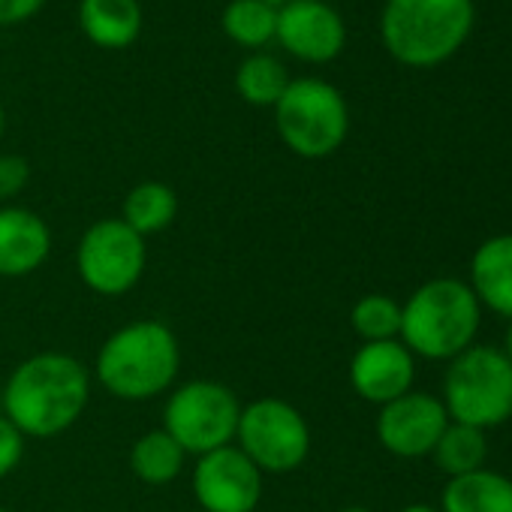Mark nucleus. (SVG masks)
I'll return each mask as SVG.
<instances>
[{"label":"nucleus","instance_id":"nucleus-31","mask_svg":"<svg viewBox=\"0 0 512 512\" xmlns=\"http://www.w3.org/2000/svg\"><path fill=\"white\" fill-rule=\"evenodd\" d=\"M266 4H272V7H284V4H290V0H266Z\"/></svg>","mask_w":512,"mask_h":512},{"label":"nucleus","instance_id":"nucleus-19","mask_svg":"<svg viewBox=\"0 0 512 512\" xmlns=\"http://www.w3.org/2000/svg\"><path fill=\"white\" fill-rule=\"evenodd\" d=\"M223 34L247 52H263L278 31V7L266 0H229L220 13Z\"/></svg>","mask_w":512,"mask_h":512},{"label":"nucleus","instance_id":"nucleus-23","mask_svg":"<svg viewBox=\"0 0 512 512\" xmlns=\"http://www.w3.org/2000/svg\"><path fill=\"white\" fill-rule=\"evenodd\" d=\"M353 332L362 338V344L374 341H398L401 335V305L383 293L362 296L350 311Z\"/></svg>","mask_w":512,"mask_h":512},{"label":"nucleus","instance_id":"nucleus-22","mask_svg":"<svg viewBox=\"0 0 512 512\" xmlns=\"http://www.w3.org/2000/svg\"><path fill=\"white\" fill-rule=\"evenodd\" d=\"M434 464L449 476H467L473 470L485 467L488 458V440L485 431L473 428V425H461V422H449L446 431L440 434L437 446H434Z\"/></svg>","mask_w":512,"mask_h":512},{"label":"nucleus","instance_id":"nucleus-30","mask_svg":"<svg viewBox=\"0 0 512 512\" xmlns=\"http://www.w3.org/2000/svg\"><path fill=\"white\" fill-rule=\"evenodd\" d=\"M341 512H371L368 506H344Z\"/></svg>","mask_w":512,"mask_h":512},{"label":"nucleus","instance_id":"nucleus-21","mask_svg":"<svg viewBox=\"0 0 512 512\" xmlns=\"http://www.w3.org/2000/svg\"><path fill=\"white\" fill-rule=\"evenodd\" d=\"M184 461L187 452L163 428L145 431L130 449V467L136 479H142L145 485H169L172 479L181 476Z\"/></svg>","mask_w":512,"mask_h":512},{"label":"nucleus","instance_id":"nucleus-17","mask_svg":"<svg viewBox=\"0 0 512 512\" xmlns=\"http://www.w3.org/2000/svg\"><path fill=\"white\" fill-rule=\"evenodd\" d=\"M440 512H512V479L494 470H473L449 479Z\"/></svg>","mask_w":512,"mask_h":512},{"label":"nucleus","instance_id":"nucleus-7","mask_svg":"<svg viewBox=\"0 0 512 512\" xmlns=\"http://www.w3.org/2000/svg\"><path fill=\"white\" fill-rule=\"evenodd\" d=\"M241 401L217 380H190L178 386L163 407V431L187 455H205L235 443Z\"/></svg>","mask_w":512,"mask_h":512},{"label":"nucleus","instance_id":"nucleus-32","mask_svg":"<svg viewBox=\"0 0 512 512\" xmlns=\"http://www.w3.org/2000/svg\"><path fill=\"white\" fill-rule=\"evenodd\" d=\"M0 512H10V509H4V506H0Z\"/></svg>","mask_w":512,"mask_h":512},{"label":"nucleus","instance_id":"nucleus-27","mask_svg":"<svg viewBox=\"0 0 512 512\" xmlns=\"http://www.w3.org/2000/svg\"><path fill=\"white\" fill-rule=\"evenodd\" d=\"M401 512H440V509H434V506H428V503H410V506H404Z\"/></svg>","mask_w":512,"mask_h":512},{"label":"nucleus","instance_id":"nucleus-8","mask_svg":"<svg viewBox=\"0 0 512 512\" xmlns=\"http://www.w3.org/2000/svg\"><path fill=\"white\" fill-rule=\"evenodd\" d=\"M235 446L263 473H293L311 455V428L284 398H256L241 407Z\"/></svg>","mask_w":512,"mask_h":512},{"label":"nucleus","instance_id":"nucleus-26","mask_svg":"<svg viewBox=\"0 0 512 512\" xmlns=\"http://www.w3.org/2000/svg\"><path fill=\"white\" fill-rule=\"evenodd\" d=\"M43 7H46V0H0V28L25 25V22H31Z\"/></svg>","mask_w":512,"mask_h":512},{"label":"nucleus","instance_id":"nucleus-28","mask_svg":"<svg viewBox=\"0 0 512 512\" xmlns=\"http://www.w3.org/2000/svg\"><path fill=\"white\" fill-rule=\"evenodd\" d=\"M503 356L512 362V320H509V329H506V350H503Z\"/></svg>","mask_w":512,"mask_h":512},{"label":"nucleus","instance_id":"nucleus-29","mask_svg":"<svg viewBox=\"0 0 512 512\" xmlns=\"http://www.w3.org/2000/svg\"><path fill=\"white\" fill-rule=\"evenodd\" d=\"M4 130H7V115H4V106H0V136H4Z\"/></svg>","mask_w":512,"mask_h":512},{"label":"nucleus","instance_id":"nucleus-16","mask_svg":"<svg viewBox=\"0 0 512 512\" xmlns=\"http://www.w3.org/2000/svg\"><path fill=\"white\" fill-rule=\"evenodd\" d=\"M145 25L139 0H79V28L91 46L106 52L130 49Z\"/></svg>","mask_w":512,"mask_h":512},{"label":"nucleus","instance_id":"nucleus-11","mask_svg":"<svg viewBox=\"0 0 512 512\" xmlns=\"http://www.w3.org/2000/svg\"><path fill=\"white\" fill-rule=\"evenodd\" d=\"M449 422L452 419L440 398L410 389L407 395L380 407L377 440L386 452L398 458H422L434 452Z\"/></svg>","mask_w":512,"mask_h":512},{"label":"nucleus","instance_id":"nucleus-18","mask_svg":"<svg viewBox=\"0 0 512 512\" xmlns=\"http://www.w3.org/2000/svg\"><path fill=\"white\" fill-rule=\"evenodd\" d=\"M290 73L281 64V58L269 55V52H250L238 70H235V94L247 103V106H260V109H275L278 100L284 97V91L290 88Z\"/></svg>","mask_w":512,"mask_h":512},{"label":"nucleus","instance_id":"nucleus-1","mask_svg":"<svg viewBox=\"0 0 512 512\" xmlns=\"http://www.w3.org/2000/svg\"><path fill=\"white\" fill-rule=\"evenodd\" d=\"M91 374L70 353H37L16 365L4 386V416L25 437H58L85 413Z\"/></svg>","mask_w":512,"mask_h":512},{"label":"nucleus","instance_id":"nucleus-15","mask_svg":"<svg viewBox=\"0 0 512 512\" xmlns=\"http://www.w3.org/2000/svg\"><path fill=\"white\" fill-rule=\"evenodd\" d=\"M467 287L482 308L512 320V232L491 235L476 247Z\"/></svg>","mask_w":512,"mask_h":512},{"label":"nucleus","instance_id":"nucleus-14","mask_svg":"<svg viewBox=\"0 0 512 512\" xmlns=\"http://www.w3.org/2000/svg\"><path fill=\"white\" fill-rule=\"evenodd\" d=\"M52 253L49 223L22 205L0 208V278H28Z\"/></svg>","mask_w":512,"mask_h":512},{"label":"nucleus","instance_id":"nucleus-3","mask_svg":"<svg viewBox=\"0 0 512 512\" xmlns=\"http://www.w3.org/2000/svg\"><path fill=\"white\" fill-rule=\"evenodd\" d=\"M473 19V0H386L380 40L398 64L431 70L467 43Z\"/></svg>","mask_w":512,"mask_h":512},{"label":"nucleus","instance_id":"nucleus-5","mask_svg":"<svg viewBox=\"0 0 512 512\" xmlns=\"http://www.w3.org/2000/svg\"><path fill=\"white\" fill-rule=\"evenodd\" d=\"M281 142L305 160L332 157L350 133V109L344 94L317 76L293 79L275 106Z\"/></svg>","mask_w":512,"mask_h":512},{"label":"nucleus","instance_id":"nucleus-25","mask_svg":"<svg viewBox=\"0 0 512 512\" xmlns=\"http://www.w3.org/2000/svg\"><path fill=\"white\" fill-rule=\"evenodd\" d=\"M25 443H28V437L7 416H0V479L10 476L22 464Z\"/></svg>","mask_w":512,"mask_h":512},{"label":"nucleus","instance_id":"nucleus-24","mask_svg":"<svg viewBox=\"0 0 512 512\" xmlns=\"http://www.w3.org/2000/svg\"><path fill=\"white\" fill-rule=\"evenodd\" d=\"M31 181V163L22 154H0V199H16Z\"/></svg>","mask_w":512,"mask_h":512},{"label":"nucleus","instance_id":"nucleus-12","mask_svg":"<svg viewBox=\"0 0 512 512\" xmlns=\"http://www.w3.org/2000/svg\"><path fill=\"white\" fill-rule=\"evenodd\" d=\"M275 40L305 64H329L347 46V25L326 0H290L278 7Z\"/></svg>","mask_w":512,"mask_h":512},{"label":"nucleus","instance_id":"nucleus-2","mask_svg":"<svg viewBox=\"0 0 512 512\" xmlns=\"http://www.w3.org/2000/svg\"><path fill=\"white\" fill-rule=\"evenodd\" d=\"M181 368L175 332L160 320H139L112 332L97 353L100 386L121 401H148L172 389Z\"/></svg>","mask_w":512,"mask_h":512},{"label":"nucleus","instance_id":"nucleus-10","mask_svg":"<svg viewBox=\"0 0 512 512\" xmlns=\"http://www.w3.org/2000/svg\"><path fill=\"white\" fill-rule=\"evenodd\" d=\"M263 476L235 443L199 455L193 470L199 512H253L263 500Z\"/></svg>","mask_w":512,"mask_h":512},{"label":"nucleus","instance_id":"nucleus-13","mask_svg":"<svg viewBox=\"0 0 512 512\" xmlns=\"http://www.w3.org/2000/svg\"><path fill=\"white\" fill-rule=\"evenodd\" d=\"M416 362L401 341L362 344L350 359V386L371 404H389L413 389Z\"/></svg>","mask_w":512,"mask_h":512},{"label":"nucleus","instance_id":"nucleus-9","mask_svg":"<svg viewBox=\"0 0 512 512\" xmlns=\"http://www.w3.org/2000/svg\"><path fill=\"white\" fill-rule=\"evenodd\" d=\"M148 266V247L121 217L97 220L85 229L76 250V272L91 293L118 299L130 293Z\"/></svg>","mask_w":512,"mask_h":512},{"label":"nucleus","instance_id":"nucleus-4","mask_svg":"<svg viewBox=\"0 0 512 512\" xmlns=\"http://www.w3.org/2000/svg\"><path fill=\"white\" fill-rule=\"evenodd\" d=\"M482 323V305L473 290L455 278H434L413 290L401 305V344L413 356L452 362L473 347Z\"/></svg>","mask_w":512,"mask_h":512},{"label":"nucleus","instance_id":"nucleus-6","mask_svg":"<svg viewBox=\"0 0 512 512\" xmlns=\"http://www.w3.org/2000/svg\"><path fill=\"white\" fill-rule=\"evenodd\" d=\"M443 407L452 422L479 431L512 419V362L494 347H467L443 377Z\"/></svg>","mask_w":512,"mask_h":512},{"label":"nucleus","instance_id":"nucleus-20","mask_svg":"<svg viewBox=\"0 0 512 512\" xmlns=\"http://www.w3.org/2000/svg\"><path fill=\"white\" fill-rule=\"evenodd\" d=\"M178 214V196L169 184L163 181H142L124 196V211L121 220L139 232L142 238L157 235L172 226Z\"/></svg>","mask_w":512,"mask_h":512}]
</instances>
